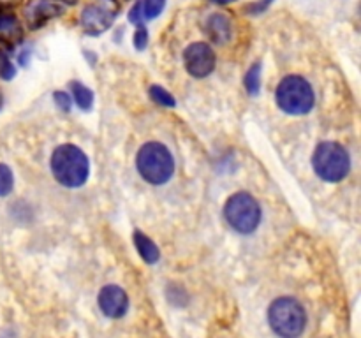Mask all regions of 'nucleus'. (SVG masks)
<instances>
[{"label": "nucleus", "mask_w": 361, "mask_h": 338, "mask_svg": "<svg viewBox=\"0 0 361 338\" xmlns=\"http://www.w3.org/2000/svg\"><path fill=\"white\" fill-rule=\"evenodd\" d=\"M49 168L60 185L67 187V189H78V187L85 185V182L88 180L90 162H88L85 151L74 144H60L53 151Z\"/></svg>", "instance_id": "1"}, {"label": "nucleus", "mask_w": 361, "mask_h": 338, "mask_svg": "<svg viewBox=\"0 0 361 338\" xmlns=\"http://www.w3.org/2000/svg\"><path fill=\"white\" fill-rule=\"evenodd\" d=\"M136 165L145 182L164 185L175 173V161L168 148L157 141L145 143L136 155Z\"/></svg>", "instance_id": "2"}, {"label": "nucleus", "mask_w": 361, "mask_h": 338, "mask_svg": "<svg viewBox=\"0 0 361 338\" xmlns=\"http://www.w3.org/2000/svg\"><path fill=\"white\" fill-rule=\"evenodd\" d=\"M268 320L281 338H298L307 324V313L302 303L295 298H277L268 310Z\"/></svg>", "instance_id": "3"}, {"label": "nucleus", "mask_w": 361, "mask_h": 338, "mask_svg": "<svg viewBox=\"0 0 361 338\" xmlns=\"http://www.w3.org/2000/svg\"><path fill=\"white\" fill-rule=\"evenodd\" d=\"M312 165L321 180L337 183L349 175L351 158L348 150L335 141H323L316 146L312 155Z\"/></svg>", "instance_id": "4"}, {"label": "nucleus", "mask_w": 361, "mask_h": 338, "mask_svg": "<svg viewBox=\"0 0 361 338\" xmlns=\"http://www.w3.org/2000/svg\"><path fill=\"white\" fill-rule=\"evenodd\" d=\"M279 108L288 115H307L314 108L316 95L312 84L302 76H286L275 92Z\"/></svg>", "instance_id": "5"}, {"label": "nucleus", "mask_w": 361, "mask_h": 338, "mask_svg": "<svg viewBox=\"0 0 361 338\" xmlns=\"http://www.w3.org/2000/svg\"><path fill=\"white\" fill-rule=\"evenodd\" d=\"M224 217L235 231L250 234L261 222V206L250 194L236 192L226 201Z\"/></svg>", "instance_id": "6"}, {"label": "nucleus", "mask_w": 361, "mask_h": 338, "mask_svg": "<svg viewBox=\"0 0 361 338\" xmlns=\"http://www.w3.org/2000/svg\"><path fill=\"white\" fill-rule=\"evenodd\" d=\"M120 6L116 0H94L83 7L80 14V25L88 35H101L115 23Z\"/></svg>", "instance_id": "7"}, {"label": "nucleus", "mask_w": 361, "mask_h": 338, "mask_svg": "<svg viewBox=\"0 0 361 338\" xmlns=\"http://www.w3.org/2000/svg\"><path fill=\"white\" fill-rule=\"evenodd\" d=\"M183 63L190 76L203 80L214 73L215 65H217V55L210 42L196 41L183 49Z\"/></svg>", "instance_id": "8"}, {"label": "nucleus", "mask_w": 361, "mask_h": 338, "mask_svg": "<svg viewBox=\"0 0 361 338\" xmlns=\"http://www.w3.org/2000/svg\"><path fill=\"white\" fill-rule=\"evenodd\" d=\"M66 13V6L55 0H30L23 7V16L30 30H39L48 21L62 16Z\"/></svg>", "instance_id": "9"}, {"label": "nucleus", "mask_w": 361, "mask_h": 338, "mask_svg": "<svg viewBox=\"0 0 361 338\" xmlns=\"http://www.w3.org/2000/svg\"><path fill=\"white\" fill-rule=\"evenodd\" d=\"M99 306L106 317L120 319L129 310V296L118 285H106L99 292Z\"/></svg>", "instance_id": "10"}, {"label": "nucleus", "mask_w": 361, "mask_h": 338, "mask_svg": "<svg viewBox=\"0 0 361 338\" xmlns=\"http://www.w3.org/2000/svg\"><path fill=\"white\" fill-rule=\"evenodd\" d=\"M204 34L208 41L217 46H224L233 37V21L226 13H214L204 21Z\"/></svg>", "instance_id": "11"}, {"label": "nucleus", "mask_w": 361, "mask_h": 338, "mask_svg": "<svg viewBox=\"0 0 361 338\" xmlns=\"http://www.w3.org/2000/svg\"><path fill=\"white\" fill-rule=\"evenodd\" d=\"M23 37V27L16 14L9 11H0V41L18 42Z\"/></svg>", "instance_id": "12"}, {"label": "nucleus", "mask_w": 361, "mask_h": 338, "mask_svg": "<svg viewBox=\"0 0 361 338\" xmlns=\"http://www.w3.org/2000/svg\"><path fill=\"white\" fill-rule=\"evenodd\" d=\"M133 238H134V246H136V250H137V254L141 256V259L148 264L157 263L159 257H161V252H159L157 245H155V243L152 242L147 234H143L141 231L134 232Z\"/></svg>", "instance_id": "13"}, {"label": "nucleus", "mask_w": 361, "mask_h": 338, "mask_svg": "<svg viewBox=\"0 0 361 338\" xmlns=\"http://www.w3.org/2000/svg\"><path fill=\"white\" fill-rule=\"evenodd\" d=\"M71 90H73V99L76 101V104L81 109H85V111H88L92 104H94V92L88 87H85L83 83H80V81H73Z\"/></svg>", "instance_id": "14"}, {"label": "nucleus", "mask_w": 361, "mask_h": 338, "mask_svg": "<svg viewBox=\"0 0 361 338\" xmlns=\"http://www.w3.org/2000/svg\"><path fill=\"white\" fill-rule=\"evenodd\" d=\"M261 69H263L261 62H254L252 65L249 67V70L245 73L243 83H245L247 94L252 95V97H256L261 90Z\"/></svg>", "instance_id": "15"}, {"label": "nucleus", "mask_w": 361, "mask_h": 338, "mask_svg": "<svg viewBox=\"0 0 361 338\" xmlns=\"http://www.w3.org/2000/svg\"><path fill=\"white\" fill-rule=\"evenodd\" d=\"M148 92H150V97L154 99L157 104L164 106V108H175V106H176L175 97H173V95L169 94L168 90H164L162 87H159V84H152L150 90H148Z\"/></svg>", "instance_id": "16"}, {"label": "nucleus", "mask_w": 361, "mask_h": 338, "mask_svg": "<svg viewBox=\"0 0 361 338\" xmlns=\"http://www.w3.org/2000/svg\"><path fill=\"white\" fill-rule=\"evenodd\" d=\"M14 185V176L9 165L0 164V197L9 196Z\"/></svg>", "instance_id": "17"}, {"label": "nucleus", "mask_w": 361, "mask_h": 338, "mask_svg": "<svg viewBox=\"0 0 361 338\" xmlns=\"http://www.w3.org/2000/svg\"><path fill=\"white\" fill-rule=\"evenodd\" d=\"M166 6V0H143V16L145 21L155 20L162 13Z\"/></svg>", "instance_id": "18"}, {"label": "nucleus", "mask_w": 361, "mask_h": 338, "mask_svg": "<svg viewBox=\"0 0 361 338\" xmlns=\"http://www.w3.org/2000/svg\"><path fill=\"white\" fill-rule=\"evenodd\" d=\"M14 74H16V67L11 62L9 55L6 51H0V77L6 81L13 80Z\"/></svg>", "instance_id": "19"}, {"label": "nucleus", "mask_w": 361, "mask_h": 338, "mask_svg": "<svg viewBox=\"0 0 361 338\" xmlns=\"http://www.w3.org/2000/svg\"><path fill=\"white\" fill-rule=\"evenodd\" d=\"M133 44L137 51H143L148 46V30L145 25H136V30L133 35Z\"/></svg>", "instance_id": "20"}, {"label": "nucleus", "mask_w": 361, "mask_h": 338, "mask_svg": "<svg viewBox=\"0 0 361 338\" xmlns=\"http://www.w3.org/2000/svg\"><path fill=\"white\" fill-rule=\"evenodd\" d=\"M53 99H55V104L59 106L60 111L69 113L71 108H73V99H71V95L66 94V92H55V94H53Z\"/></svg>", "instance_id": "21"}, {"label": "nucleus", "mask_w": 361, "mask_h": 338, "mask_svg": "<svg viewBox=\"0 0 361 338\" xmlns=\"http://www.w3.org/2000/svg\"><path fill=\"white\" fill-rule=\"evenodd\" d=\"M129 21L134 25H143L145 16H143V0H137L129 11Z\"/></svg>", "instance_id": "22"}, {"label": "nucleus", "mask_w": 361, "mask_h": 338, "mask_svg": "<svg viewBox=\"0 0 361 338\" xmlns=\"http://www.w3.org/2000/svg\"><path fill=\"white\" fill-rule=\"evenodd\" d=\"M271 2H274V0H259V2H254V4H250V6H247L245 11L249 14H254V16H257V14H261L263 11H267L268 6H270Z\"/></svg>", "instance_id": "23"}, {"label": "nucleus", "mask_w": 361, "mask_h": 338, "mask_svg": "<svg viewBox=\"0 0 361 338\" xmlns=\"http://www.w3.org/2000/svg\"><path fill=\"white\" fill-rule=\"evenodd\" d=\"M55 2H59V4H62V6H76L78 4V0H55Z\"/></svg>", "instance_id": "24"}, {"label": "nucleus", "mask_w": 361, "mask_h": 338, "mask_svg": "<svg viewBox=\"0 0 361 338\" xmlns=\"http://www.w3.org/2000/svg\"><path fill=\"white\" fill-rule=\"evenodd\" d=\"M212 4H217V6H228V4L236 2V0H210Z\"/></svg>", "instance_id": "25"}, {"label": "nucleus", "mask_w": 361, "mask_h": 338, "mask_svg": "<svg viewBox=\"0 0 361 338\" xmlns=\"http://www.w3.org/2000/svg\"><path fill=\"white\" fill-rule=\"evenodd\" d=\"M2 104H4V97H2V94H0V108H2Z\"/></svg>", "instance_id": "26"}]
</instances>
